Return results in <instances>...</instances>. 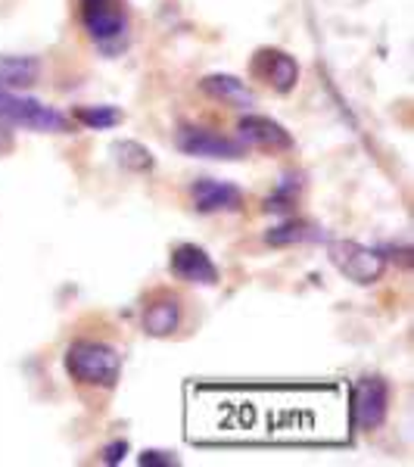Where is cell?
Segmentation results:
<instances>
[{
    "instance_id": "obj_1",
    "label": "cell",
    "mask_w": 414,
    "mask_h": 467,
    "mask_svg": "<svg viewBox=\"0 0 414 467\" xmlns=\"http://www.w3.org/2000/svg\"><path fill=\"white\" fill-rule=\"evenodd\" d=\"M66 371L78 387L116 389L119 380H122V356L109 343L75 340L66 349Z\"/></svg>"
},
{
    "instance_id": "obj_2",
    "label": "cell",
    "mask_w": 414,
    "mask_h": 467,
    "mask_svg": "<svg viewBox=\"0 0 414 467\" xmlns=\"http://www.w3.org/2000/svg\"><path fill=\"white\" fill-rule=\"evenodd\" d=\"M78 22L103 54L116 57L119 50H125L131 32L125 0H78Z\"/></svg>"
},
{
    "instance_id": "obj_3",
    "label": "cell",
    "mask_w": 414,
    "mask_h": 467,
    "mask_svg": "<svg viewBox=\"0 0 414 467\" xmlns=\"http://www.w3.org/2000/svg\"><path fill=\"white\" fill-rule=\"evenodd\" d=\"M0 125H16L28 128L37 134H69L72 119L63 116L59 109L47 103L35 100V97L13 94L10 88H0Z\"/></svg>"
},
{
    "instance_id": "obj_4",
    "label": "cell",
    "mask_w": 414,
    "mask_h": 467,
    "mask_svg": "<svg viewBox=\"0 0 414 467\" xmlns=\"http://www.w3.org/2000/svg\"><path fill=\"white\" fill-rule=\"evenodd\" d=\"M327 255L334 262V268L340 271L343 277H349L358 287H371L383 277L387 271V255L380 250H371V246L358 244V240H330L327 244Z\"/></svg>"
},
{
    "instance_id": "obj_5",
    "label": "cell",
    "mask_w": 414,
    "mask_h": 467,
    "mask_svg": "<svg viewBox=\"0 0 414 467\" xmlns=\"http://www.w3.org/2000/svg\"><path fill=\"white\" fill-rule=\"evenodd\" d=\"M387 411H389V383L380 374H367V378H361L352 387L349 418L356 424V431L361 433L378 431V427H383V420H387Z\"/></svg>"
},
{
    "instance_id": "obj_6",
    "label": "cell",
    "mask_w": 414,
    "mask_h": 467,
    "mask_svg": "<svg viewBox=\"0 0 414 467\" xmlns=\"http://www.w3.org/2000/svg\"><path fill=\"white\" fill-rule=\"evenodd\" d=\"M175 147L184 156H200V160L237 162L246 156V144L240 138H228V134H218L212 128H197V125H181L175 134Z\"/></svg>"
},
{
    "instance_id": "obj_7",
    "label": "cell",
    "mask_w": 414,
    "mask_h": 467,
    "mask_svg": "<svg viewBox=\"0 0 414 467\" xmlns=\"http://www.w3.org/2000/svg\"><path fill=\"white\" fill-rule=\"evenodd\" d=\"M237 134H240V140H243L246 147L265 150V153H287V150L296 147L293 134L281 122H277V119L255 116V112H246V116H240Z\"/></svg>"
},
{
    "instance_id": "obj_8",
    "label": "cell",
    "mask_w": 414,
    "mask_h": 467,
    "mask_svg": "<svg viewBox=\"0 0 414 467\" xmlns=\"http://www.w3.org/2000/svg\"><path fill=\"white\" fill-rule=\"evenodd\" d=\"M169 268H171V275L184 284L215 287V284L222 281V271H218V265L212 262V255L197 244H178L175 250H171Z\"/></svg>"
},
{
    "instance_id": "obj_9",
    "label": "cell",
    "mask_w": 414,
    "mask_h": 467,
    "mask_svg": "<svg viewBox=\"0 0 414 467\" xmlns=\"http://www.w3.org/2000/svg\"><path fill=\"white\" fill-rule=\"evenodd\" d=\"M191 202L202 215L240 213V209H243V191H240L237 184H231V181L200 178L191 184Z\"/></svg>"
},
{
    "instance_id": "obj_10",
    "label": "cell",
    "mask_w": 414,
    "mask_h": 467,
    "mask_svg": "<svg viewBox=\"0 0 414 467\" xmlns=\"http://www.w3.org/2000/svg\"><path fill=\"white\" fill-rule=\"evenodd\" d=\"M253 75L259 81H265L271 90H277V94H290L299 81V63L287 50L262 47L259 54L253 57Z\"/></svg>"
},
{
    "instance_id": "obj_11",
    "label": "cell",
    "mask_w": 414,
    "mask_h": 467,
    "mask_svg": "<svg viewBox=\"0 0 414 467\" xmlns=\"http://www.w3.org/2000/svg\"><path fill=\"white\" fill-rule=\"evenodd\" d=\"M181 318H184V308H181V299L175 296V293H156V296L144 306L140 327H144L147 337L165 340V337L178 334Z\"/></svg>"
},
{
    "instance_id": "obj_12",
    "label": "cell",
    "mask_w": 414,
    "mask_h": 467,
    "mask_svg": "<svg viewBox=\"0 0 414 467\" xmlns=\"http://www.w3.org/2000/svg\"><path fill=\"white\" fill-rule=\"evenodd\" d=\"M200 88H202V94L224 103V107H234V109L255 107V90L246 85L243 78H237V75H228V72L206 75V78L200 81Z\"/></svg>"
},
{
    "instance_id": "obj_13",
    "label": "cell",
    "mask_w": 414,
    "mask_h": 467,
    "mask_svg": "<svg viewBox=\"0 0 414 467\" xmlns=\"http://www.w3.org/2000/svg\"><path fill=\"white\" fill-rule=\"evenodd\" d=\"M41 78L37 57H0V88H35Z\"/></svg>"
},
{
    "instance_id": "obj_14",
    "label": "cell",
    "mask_w": 414,
    "mask_h": 467,
    "mask_svg": "<svg viewBox=\"0 0 414 467\" xmlns=\"http://www.w3.org/2000/svg\"><path fill=\"white\" fill-rule=\"evenodd\" d=\"M112 156H116V162L122 165L125 171H131V175H150L153 171V153L144 147V144H138V140H116L112 144Z\"/></svg>"
},
{
    "instance_id": "obj_15",
    "label": "cell",
    "mask_w": 414,
    "mask_h": 467,
    "mask_svg": "<svg viewBox=\"0 0 414 467\" xmlns=\"http://www.w3.org/2000/svg\"><path fill=\"white\" fill-rule=\"evenodd\" d=\"M72 122H78L88 131H109V128L125 122V112L119 107H109V103H100V107H75Z\"/></svg>"
},
{
    "instance_id": "obj_16",
    "label": "cell",
    "mask_w": 414,
    "mask_h": 467,
    "mask_svg": "<svg viewBox=\"0 0 414 467\" xmlns=\"http://www.w3.org/2000/svg\"><path fill=\"white\" fill-rule=\"evenodd\" d=\"M315 237V228L308 222H299V218H290V222L277 224L265 234L268 246H293V244H305V240Z\"/></svg>"
},
{
    "instance_id": "obj_17",
    "label": "cell",
    "mask_w": 414,
    "mask_h": 467,
    "mask_svg": "<svg viewBox=\"0 0 414 467\" xmlns=\"http://www.w3.org/2000/svg\"><path fill=\"white\" fill-rule=\"evenodd\" d=\"M290 206H296V197H293V187H290V184H284L281 191L274 193V197H268V200H265V209H268V213H287Z\"/></svg>"
},
{
    "instance_id": "obj_18",
    "label": "cell",
    "mask_w": 414,
    "mask_h": 467,
    "mask_svg": "<svg viewBox=\"0 0 414 467\" xmlns=\"http://www.w3.org/2000/svg\"><path fill=\"white\" fill-rule=\"evenodd\" d=\"M125 455H128V440H112L109 446H103L100 462L112 467V464H122Z\"/></svg>"
},
{
    "instance_id": "obj_19",
    "label": "cell",
    "mask_w": 414,
    "mask_h": 467,
    "mask_svg": "<svg viewBox=\"0 0 414 467\" xmlns=\"http://www.w3.org/2000/svg\"><path fill=\"white\" fill-rule=\"evenodd\" d=\"M144 467H175L178 464V458L171 455V451H160V449H150L144 451V455L138 458Z\"/></svg>"
}]
</instances>
